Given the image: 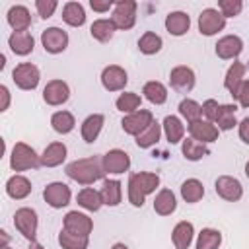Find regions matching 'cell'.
Instances as JSON below:
<instances>
[{
  "label": "cell",
  "mask_w": 249,
  "mask_h": 249,
  "mask_svg": "<svg viewBox=\"0 0 249 249\" xmlns=\"http://www.w3.org/2000/svg\"><path fill=\"white\" fill-rule=\"evenodd\" d=\"M66 154H68V150H66L64 142H51L41 154V165L43 167H58L66 160Z\"/></svg>",
  "instance_id": "obj_24"
},
{
  "label": "cell",
  "mask_w": 249,
  "mask_h": 249,
  "mask_svg": "<svg viewBox=\"0 0 249 249\" xmlns=\"http://www.w3.org/2000/svg\"><path fill=\"white\" fill-rule=\"evenodd\" d=\"M161 128H163V134H165V140L169 144H179L185 140V124L179 117L175 115H167L161 123Z\"/></svg>",
  "instance_id": "obj_28"
},
{
  "label": "cell",
  "mask_w": 249,
  "mask_h": 249,
  "mask_svg": "<svg viewBox=\"0 0 249 249\" xmlns=\"http://www.w3.org/2000/svg\"><path fill=\"white\" fill-rule=\"evenodd\" d=\"M43 198L45 202L51 206V208H64L70 204V198H72V191L66 183L62 181H53L49 183L45 189H43Z\"/></svg>",
  "instance_id": "obj_10"
},
{
  "label": "cell",
  "mask_w": 249,
  "mask_h": 249,
  "mask_svg": "<svg viewBox=\"0 0 249 249\" xmlns=\"http://www.w3.org/2000/svg\"><path fill=\"white\" fill-rule=\"evenodd\" d=\"M226 27V18L216 8H204L198 14V31L204 37H212Z\"/></svg>",
  "instance_id": "obj_8"
},
{
  "label": "cell",
  "mask_w": 249,
  "mask_h": 249,
  "mask_svg": "<svg viewBox=\"0 0 249 249\" xmlns=\"http://www.w3.org/2000/svg\"><path fill=\"white\" fill-rule=\"evenodd\" d=\"M0 97H2V103H0V111H8L10 107V89L8 86H0Z\"/></svg>",
  "instance_id": "obj_50"
},
{
  "label": "cell",
  "mask_w": 249,
  "mask_h": 249,
  "mask_svg": "<svg viewBox=\"0 0 249 249\" xmlns=\"http://www.w3.org/2000/svg\"><path fill=\"white\" fill-rule=\"evenodd\" d=\"M6 19H8V25L14 29V31H27L29 25H31V12L21 6V4H16L8 10L6 14Z\"/></svg>",
  "instance_id": "obj_25"
},
{
  "label": "cell",
  "mask_w": 249,
  "mask_h": 249,
  "mask_svg": "<svg viewBox=\"0 0 249 249\" xmlns=\"http://www.w3.org/2000/svg\"><path fill=\"white\" fill-rule=\"evenodd\" d=\"M142 93L152 105H163L167 101V88H165V84H161L158 80L146 82L142 88Z\"/></svg>",
  "instance_id": "obj_34"
},
{
  "label": "cell",
  "mask_w": 249,
  "mask_h": 249,
  "mask_svg": "<svg viewBox=\"0 0 249 249\" xmlns=\"http://www.w3.org/2000/svg\"><path fill=\"white\" fill-rule=\"evenodd\" d=\"M237 132H239L241 142L249 144V117H245V119H241V121L237 123Z\"/></svg>",
  "instance_id": "obj_49"
},
{
  "label": "cell",
  "mask_w": 249,
  "mask_h": 249,
  "mask_svg": "<svg viewBox=\"0 0 249 249\" xmlns=\"http://www.w3.org/2000/svg\"><path fill=\"white\" fill-rule=\"evenodd\" d=\"M58 243L62 249H88L89 247V237L88 235H78L68 230H60L58 233Z\"/></svg>",
  "instance_id": "obj_42"
},
{
  "label": "cell",
  "mask_w": 249,
  "mask_h": 249,
  "mask_svg": "<svg viewBox=\"0 0 249 249\" xmlns=\"http://www.w3.org/2000/svg\"><path fill=\"white\" fill-rule=\"evenodd\" d=\"M115 31H117V27H115V23L111 21V18H109V19H107V18H99V19H95V21L91 23V27H89V35H91L95 41H99V43H109V41L113 39Z\"/></svg>",
  "instance_id": "obj_33"
},
{
  "label": "cell",
  "mask_w": 249,
  "mask_h": 249,
  "mask_svg": "<svg viewBox=\"0 0 249 249\" xmlns=\"http://www.w3.org/2000/svg\"><path fill=\"white\" fill-rule=\"evenodd\" d=\"M115 107H117L121 113L130 115V113L142 109V97H140L138 93H134V91H123V93L115 99Z\"/></svg>",
  "instance_id": "obj_40"
},
{
  "label": "cell",
  "mask_w": 249,
  "mask_h": 249,
  "mask_svg": "<svg viewBox=\"0 0 249 249\" xmlns=\"http://www.w3.org/2000/svg\"><path fill=\"white\" fill-rule=\"evenodd\" d=\"M51 126H53V130L58 132V134H68V132L74 130L76 119H74V115H72L70 111H64V109H62V111L53 113V117H51Z\"/></svg>",
  "instance_id": "obj_37"
},
{
  "label": "cell",
  "mask_w": 249,
  "mask_h": 249,
  "mask_svg": "<svg viewBox=\"0 0 249 249\" xmlns=\"http://www.w3.org/2000/svg\"><path fill=\"white\" fill-rule=\"evenodd\" d=\"M41 165V156L25 142H16L10 154V167L14 171H29Z\"/></svg>",
  "instance_id": "obj_3"
},
{
  "label": "cell",
  "mask_w": 249,
  "mask_h": 249,
  "mask_svg": "<svg viewBox=\"0 0 249 249\" xmlns=\"http://www.w3.org/2000/svg\"><path fill=\"white\" fill-rule=\"evenodd\" d=\"M220 105L222 103H218L216 99H206L204 103H202V117L206 119V121H210V123H214L216 121V117H218V111H220Z\"/></svg>",
  "instance_id": "obj_46"
},
{
  "label": "cell",
  "mask_w": 249,
  "mask_h": 249,
  "mask_svg": "<svg viewBox=\"0 0 249 249\" xmlns=\"http://www.w3.org/2000/svg\"><path fill=\"white\" fill-rule=\"evenodd\" d=\"M195 237V226L187 220H181L175 224L173 231H171V241L175 245V249H189Z\"/></svg>",
  "instance_id": "obj_27"
},
{
  "label": "cell",
  "mask_w": 249,
  "mask_h": 249,
  "mask_svg": "<svg viewBox=\"0 0 249 249\" xmlns=\"http://www.w3.org/2000/svg\"><path fill=\"white\" fill-rule=\"evenodd\" d=\"M245 70H247V66L243 62H239V60H233L230 64V68L226 72V78H224V88L230 91L231 97L237 93L239 86L245 82Z\"/></svg>",
  "instance_id": "obj_23"
},
{
  "label": "cell",
  "mask_w": 249,
  "mask_h": 249,
  "mask_svg": "<svg viewBox=\"0 0 249 249\" xmlns=\"http://www.w3.org/2000/svg\"><path fill=\"white\" fill-rule=\"evenodd\" d=\"M31 181L25 177V175H21V173H16V175H12L8 181H6V195L10 196V198H14V200H23V198H27L29 195H31Z\"/></svg>",
  "instance_id": "obj_21"
},
{
  "label": "cell",
  "mask_w": 249,
  "mask_h": 249,
  "mask_svg": "<svg viewBox=\"0 0 249 249\" xmlns=\"http://www.w3.org/2000/svg\"><path fill=\"white\" fill-rule=\"evenodd\" d=\"M222 245V231L216 228H202L196 237V249H218Z\"/></svg>",
  "instance_id": "obj_41"
},
{
  "label": "cell",
  "mask_w": 249,
  "mask_h": 249,
  "mask_svg": "<svg viewBox=\"0 0 249 249\" xmlns=\"http://www.w3.org/2000/svg\"><path fill=\"white\" fill-rule=\"evenodd\" d=\"M111 249H128V245H124V243H121V241H119V243H115Z\"/></svg>",
  "instance_id": "obj_53"
},
{
  "label": "cell",
  "mask_w": 249,
  "mask_h": 249,
  "mask_svg": "<svg viewBox=\"0 0 249 249\" xmlns=\"http://www.w3.org/2000/svg\"><path fill=\"white\" fill-rule=\"evenodd\" d=\"M245 175H247V179H249V161L245 163Z\"/></svg>",
  "instance_id": "obj_55"
},
{
  "label": "cell",
  "mask_w": 249,
  "mask_h": 249,
  "mask_svg": "<svg viewBox=\"0 0 249 249\" xmlns=\"http://www.w3.org/2000/svg\"><path fill=\"white\" fill-rule=\"evenodd\" d=\"M154 121H156V119H154V113H152L150 109H138V111H134V113L123 117L121 128H123L126 134H130V136L136 138V136H138L140 132H144Z\"/></svg>",
  "instance_id": "obj_7"
},
{
  "label": "cell",
  "mask_w": 249,
  "mask_h": 249,
  "mask_svg": "<svg viewBox=\"0 0 249 249\" xmlns=\"http://www.w3.org/2000/svg\"><path fill=\"white\" fill-rule=\"evenodd\" d=\"M181 154L189 161H198V160H202L210 154V148H208V144H202V142L189 136L181 142Z\"/></svg>",
  "instance_id": "obj_32"
},
{
  "label": "cell",
  "mask_w": 249,
  "mask_h": 249,
  "mask_svg": "<svg viewBox=\"0 0 249 249\" xmlns=\"http://www.w3.org/2000/svg\"><path fill=\"white\" fill-rule=\"evenodd\" d=\"M66 175L80 183V185H93L95 181H103L105 179V167H103V160L99 156H88V158H80V160H74L66 165Z\"/></svg>",
  "instance_id": "obj_1"
},
{
  "label": "cell",
  "mask_w": 249,
  "mask_h": 249,
  "mask_svg": "<svg viewBox=\"0 0 249 249\" xmlns=\"http://www.w3.org/2000/svg\"><path fill=\"white\" fill-rule=\"evenodd\" d=\"M136 10H138V4L134 0H119L111 10V21L115 23L117 29H123V31L132 29L136 23Z\"/></svg>",
  "instance_id": "obj_4"
},
{
  "label": "cell",
  "mask_w": 249,
  "mask_h": 249,
  "mask_svg": "<svg viewBox=\"0 0 249 249\" xmlns=\"http://www.w3.org/2000/svg\"><path fill=\"white\" fill-rule=\"evenodd\" d=\"M14 226L16 230L31 243V241H37V228H39V218H37V212L29 206H21L16 210L14 214Z\"/></svg>",
  "instance_id": "obj_5"
},
{
  "label": "cell",
  "mask_w": 249,
  "mask_h": 249,
  "mask_svg": "<svg viewBox=\"0 0 249 249\" xmlns=\"http://www.w3.org/2000/svg\"><path fill=\"white\" fill-rule=\"evenodd\" d=\"M214 191L220 198L228 200V202H237L243 196V185L239 179L231 177V175H220L214 183Z\"/></svg>",
  "instance_id": "obj_12"
},
{
  "label": "cell",
  "mask_w": 249,
  "mask_h": 249,
  "mask_svg": "<svg viewBox=\"0 0 249 249\" xmlns=\"http://www.w3.org/2000/svg\"><path fill=\"white\" fill-rule=\"evenodd\" d=\"M99 193L105 206H119L123 200V183L119 179H103Z\"/></svg>",
  "instance_id": "obj_29"
},
{
  "label": "cell",
  "mask_w": 249,
  "mask_h": 249,
  "mask_svg": "<svg viewBox=\"0 0 249 249\" xmlns=\"http://www.w3.org/2000/svg\"><path fill=\"white\" fill-rule=\"evenodd\" d=\"M177 210V198L171 189H160L154 196V212L160 216H171Z\"/></svg>",
  "instance_id": "obj_26"
},
{
  "label": "cell",
  "mask_w": 249,
  "mask_h": 249,
  "mask_svg": "<svg viewBox=\"0 0 249 249\" xmlns=\"http://www.w3.org/2000/svg\"><path fill=\"white\" fill-rule=\"evenodd\" d=\"M233 99L237 101V105L239 107H249V80H245L241 86H239V89H237V93L233 95Z\"/></svg>",
  "instance_id": "obj_47"
},
{
  "label": "cell",
  "mask_w": 249,
  "mask_h": 249,
  "mask_svg": "<svg viewBox=\"0 0 249 249\" xmlns=\"http://www.w3.org/2000/svg\"><path fill=\"white\" fill-rule=\"evenodd\" d=\"M216 56L222 60H235L243 51V41L239 35H224L214 45Z\"/></svg>",
  "instance_id": "obj_17"
},
{
  "label": "cell",
  "mask_w": 249,
  "mask_h": 249,
  "mask_svg": "<svg viewBox=\"0 0 249 249\" xmlns=\"http://www.w3.org/2000/svg\"><path fill=\"white\" fill-rule=\"evenodd\" d=\"M8 47L18 56H27L35 49V39L29 31H12L8 37Z\"/></svg>",
  "instance_id": "obj_19"
},
{
  "label": "cell",
  "mask_w": 249,
  "mask_h": 249,
  "mask_svg": "<svg viewBox=\"0 0 249 249\" xmlns=\"http://www.w3.org/2000/svg\"><path fill=\"white\" fill-rule=\"evenodd\" d=\"M62 21L70 27H82L86 23V10L80 2H66L62 6Z\"/></svg>",
  "instance_id": "obj_31"
},
{
  "label": "cell",
  "mask_w": 249,
  "mask_h": 249,
  "mask_svg": "<svg viewBox=\"0 0 249 249\" xmlns=\"http://www.w3.org/2000/svg\"><path fill=\"white\" fill-rule=\"evenodd\" d=\"M163 47V39L156 33V31H144L138 39V49L142 54L146 56H152V54H158Z\"/></svg>",
  "instance_id": "obj_35"
},
{
  "label": "cell",
  "mask_w": 249,
  "mask_h": 249,
  "mask_svg": "<svg viewBox=\"0 0 249 249\" xmlns=\"http://www.w3.org/2000/svg\"><path fill=\"white\" fill-rule=\"evenodd\" d=\"M62 230H68L72 233H78V235H88L93 231V220L84 214V212H78V210H70L66 212L64 220H62Z\"/></svg>",
  "instance_id": "obj_15"
},
{
  "label": "cell",
  "mask_w": 249,
  "mask_h": 249,
  "mask_svg": "<svg viewBox=\"0 0 249 249\" xmlns=\"http://www.w3.org/2000/svg\"><path fill=\"white\" fill-rule=\"evenodd\" d=\"M105 124V117L101 113H91L84 119L82 126H80V132H82V138L84 142L88 144H93L97 140V136L101 134V128Z\"/></svg>",
  "instance_id": "obj_22"
},
{
  "label": "cell",
  "mask_w": 249,
  "mask_h": 249,
  "mask_svg": "<svg viewBox=\"0 0 249 249\" xmlns=\"http://www.w3.org/2000/svg\"><path fill=\"white\" fill-rule=\"evenodd\" d=\"M76 202L88 210V212H97L101 206H103V198H101V193L93 187H84L82 191H78L76 195Z\"/></svg>",
  "instance_id": "obj_30"
},
{
  "label": "cell",
  "mask_w": 249,
  "mask_h": 249,
  "mask_svg": "<svg viewBox=\"0 0 249 249\" xmlns=\"http://www.w3.org/2000/svg\"><path fill=\"white\" fill-rule=\"evenodd\" d=\"M68 33L62 29V27H47L43 33H41V45L43 49L49 53V54H60L66 51L68 47Z\"/></svg>",
  "instance_id": "obj_9"
},
{
  "label": "cell",
  "mask_w": 249,
  "mask_h": 249,
  "mask_svg": "<svg viewBox=\"0 0 249 249\" xmlns=\"http://www.w3.org/2000/svg\"><path fill=\"white\" fill-rule=\"evenodd\" d=\"M4 66H6V56H4V54H0V70H2Z\"/></svg>",
  "instance_id": "obj_54"
},
{
  "label": "cell",
  "mask_w": 249,
  "mask_h": 249,
  "mask_svg": "<svg viewBox=\"0 0 249 249\" xmlns=\"http://www.w3.org/2000/svg\"><path fill=\"white\" fill-rule=\"evenodd\" d=\"M29 249H45V247H43L39 241H31V243H29Z\"/></svg>",
  "instance_id": "obj_52"
},
{
  "label": "cell",
  "mask_w": 249,
  "mask_h": 249,
  "mask_svg": "<svg viewBox=\"0 0 249 249\" xmlns=\"http://www.w3.org/2000/svg\"><path fill=\"white\" fill-rule=\"evenodd\" d=\"M0 237H2L0 247H6V245H8V241H10V237H8V233H6V230H2V231H0Z\"/></svg>",
  "instance_id": "obj_51"
},
{
  "label": "cell",
  "mask_w": 249,
  "mask_h": 249,
  "mask_svg": "<svg viewBox=\"0 0 249 249\" xmlns=\"http://www.w3.org/2000/svg\"><path fill=\"white\" fill-rule=\"evenodd\" d=\"M0 249H12V247H10V245H6V247H0Z\"/></svg>",
  "instance_id": "obj_56"
},
{
  "label": "cell",
  "mask_w": 249,
  "mask_h": 249,
  "mask_svg": "<svg viewBox=\"0 0 249 249\" xmlns=\"http://www.w3.org/2000/svg\"><path fill=\"white\" fill-rule=\"evenodd\" d=\"M187 130H189L191 138H195V140H198L202 144H212L220 136L218 126L214 123L206 121V119H200V121H195V123L187 124Z\"/></svg>",
  "instance_id": "obj_18"
},
{
  "label": "cell",
  "mask_w": 249,
  "mask_h": 249,
  "mask_svg": "<svg viewBox=\"0 0 249 249\" xmlns=\"http://www.w3.org/2000/svg\"><path fill=\"white\" fill-rule=\"evenodd\" d=\"M56 8H58L56 0H35V10L43 19H49L56 12Z\"/></svg>",
  "instance_id": "obj_45"
},
{
  "label": "cell",
  "mask_w": 249,
  "mask_h": 249,
  "mask_svg": "<svg viewBox=\"0 0 249 249\" xmlns=\"http://www.w3.org/2000/svg\"><path fill=\"white\" fill-rule=\"evenodd\" d=\"M101 160H103L105 173H109V175H121L124 171H128V167H130V156L121 148H113V150L105 152L101 156Z\"/></svg>",
  "instance_id": "obj_14"
},
{
  "label": "cell",
  "mask_w": 249,
  "mask_h": 249,
  "mask_svg": "<svg viewBox=\"0 0 249 249\" xmlns=\"http://www.w3.org/2000/svg\"><path fill=\"white\" fill-rule=\"evenodd\" d=\"M179 115L187 121V124H191V123H195V121H200L202 119V105L200 103H196L195 99H191V97H185V99H181V103H179Z\"/></svg>",
  "instance_id": "obj_43"
},
{
  "label": "cell",
  "mask_w": 249,
  "mask_h": 249,
  "mask_svg": "<svg viewBox=\"0 0 249 249\" xmlns=\"http://www.w3.org/2000/svg\"><path fill=\"white\" fill-rule=\"evenodd\" d=\"M165 29L169 35L173 37H181L185 35L189 29H191V18L187 12H181V10H175V12H169L165 16V21H163Z\"/></svg>",
  "instance_id": "obj_20"
},
{
  "label": "cell",
  "mask_w": 249,
  "mask_h": 249,
  "mask_svg": "<svg viewBox=\"0 0 249 249\" xmlns=\"http://www.w3.org/2000/svg\"><path fill=\"white\" fill-rule=\"evenodd\" d=\"M113 6H115L113 0H89V8L97 14H105V12L113 10Z\"/></svg>",
  "instance_id": "obj_48"
},
{
  "label": "cell",
  "mask_w": 249,
  "mask_h": 249,
  "mask_svg": "<svg viewBox=\"0 0 249 249\" xmlns=\"http://www.w3.org/2000/svg\"><path fill=\"white\" fill-rule=\"evenodd\" d=\"M70 99V88L64 80H51L43 88V101L51 107H58Z\"/></svg>",
  "instance_id": "obj_16"
},
{
  "label": "cell",
  "mask_w": 249,
  "mask_h": 249,
  "mask_svg": "<svg viewBox=\"0 0 249 249\" xmlns=\"http://www.w3.org/2000/svg\"><path fill=\"white\" fill-rule=\"evenodd\" d=\"M158 187H160V175L158 173H152V171L130 173L128 175V187H126L128 202L134 208H142L146 196L156 193Z\"/></svg>",
  "instance_id": "obj_2"
},
{
  "label": "cell",
  "mask_w": 249,
  "mask_h": 249,
  "mask_svg": "<svg viewBox=\"0 0 249 249\" xmlns=\"http://www.w3.org/2000/svg\"><path fill=\"white\" fill-rule=\"evenodd\" d=\"M161 132H163L161 124H160L158 121H154L144 132H140V134L136 136V146L142 148V150H148V148L156 146V144L160 142V138H161Z\"/></svg>",
  "instance_id": "obj_38"
},
{
  "label": "cell",
  "mask_w": 249,
  "mask_h": 249,
  "mask_svg": "<svg viewBox=\"0 0 249 249\" xmlns=\"http://www.w3.org/2000/svg\"><path fill=\"white\" fill-rule=\"evenodd\" d=\"M128 84V74L119 64H109L101 70V86L107 91H123Z\"/></svg>",
  "instance_id": "obj_13"
},
{
  "label": "cell",
  "mask_w": 249,
  "mask_h": 249,
  "mask_svg": "<svg viewBox=\"0 0 249 249\" xmlns=\"http://www.w3.org/2000/svg\"><path fill=\"white\" fill-rule=\"evenodd\" d=\"M235 111H237V105L235 103H224V105H220L218 117L214 121V124L218 126V130H231L233 126H237Z\"/></svg>",
  "instance_id": "obj_36"
},
{
  "label": "cell",
  "mask_w": 249,
  "mask_h": 249,
  "mask_svg": "<svg viewBox=\"0 0 249 249\" xmlns=\"http://www.w3.org/2000/svg\"><path fill=\"white\" fill-rule=\"evenodd\" d=\"M218 10H220V14H222L226 19H228V18H235V16L241 14L243 2H241V0H220V2H218Z\"/></svg>",
  "instance_id": "obj_44"
},
{
  "label": "cell",
  "mask_w": 249,
  "mask_h": 249,
  "mask_svg": "<svg viewBox=\"0 0 249 249\" xmlns=\"http://www.w3.org/2000/svg\"><path fill=\"white\" fill-rule=\"evenodd\" d=\"M39 80H41V72L31 62H19L12 70V82L23 91H33L39 86Z\"/></svg>",
  "instance_id": "obj_6"
},
{
  "label": "cell",
  "mask_w": 249,
  "mask_h": 249,
  "mask_svg": "<svg viewBox=\"0 0 249 249\" xmlns=\"http://www.w3.org/2000/svg\"><path fill=\"white\" fill-rule=\"evenodd\" d=\"M181 196H183L185 202L195 204V202H198L204 196V185L198 179L191 177V179H187V181L181 183Z\"/></svg>",
  "instance_id": "obj_39"
},
{
  "label": "cell",
  "mask_w": 249,
  "mask_h": 249,
  "mask_svg": "<svg viewBox=\"0 0 249 249\" xmlns=\"http://www.w3.org/2000/svg\"><path fill=\"white\" fill-rule=\"evenodd\" d=\"M195 84H196V76H195L193 68H189L185 64H179V66L171 68V72H169L171 89H175L177 93H189V91H193Z\"/></svg>",
  "instance_id": "obj_11"
}]
</instances>
